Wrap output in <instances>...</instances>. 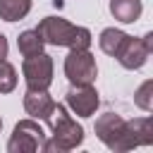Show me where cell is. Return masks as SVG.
<instances>
[{
    "mask_svg": "<svg viewBox=\"0 0 153 153\" xmlns=\"http://www.w3.org/2000/svg\"><path fill=\"white\" fill-rule=\"evenodd\" d=\"M22 74L29 91H48L53 84V57L45 53L26 57L22 65Z\"/></svg>",
    "mask_w": 153,
    "mask_h": 153,
    "instance_id": "5b68a950",
    "label": "cell"
},
{
    "mask_svg": "<svg viewBox=\"0 0 153 153\" xmlns=\"http://www.w3.org/2000/svg\"><path fill=\"white\" fill-rule=\"evenodd\" d=\"M65 74L72 84H93L98 76V67L93 55L86 50H69L65 57Z\"/></svg>",
    "mask_w": 153,
    "mask_h": 153,
    "instance_id": "8992f818",
    "label": "cell"
},
{
    "mask_svg": "<svg viewBox=\"0 0 153 153\" xmlns=\"http://www.w3.org/2000/svg\"><path fill=\"white\" fill-rule=\"evenodd\" d=\"M43 141H45V131L41 129V124L33 120H22L14 124V131L7 141V151L10 153H33L43 146Z\"/></svg>",
    "mask_w": 153,
    "mask_h": 153,
    "instance_id": "277c9868",
    "label": "cell"
},
{
    "mask_svg": "<svg viewBox=\"0 0 153 153\" xmlns=\"http://www.w3.org/2000/svg\"><path fill=\"white\" fill-rule=\"evenodd\" d=\"M55 100L48 96V91H26L24 96V110L36 117V120H48V115L53 112Z\"/></svg>",
    "mask_w": 153,
    "mask_h": 153,
    "instance_id": "9c48e42d",
    "label": "cell"
},
{
    "mask_svg": "<svg viewBox=\"0 0 153 153\" xmlns=\"http://www.w3.org/2000/svg\"><path fill=\"white\" fill-rule=\"evenodd\" d=\"M148 55H151V48L146 45V41L129 36L127 43L122 45V50L117 53V60H120V65H122L124 69H141V67L146 65Z\"/></svg>",
    "mask_w": 153,
    "mask_h": 153,
    "instance_id": "ba28073f",
    "label": "cell"
},
{
    "mask_svg": "<svg viewBox=\"0 0 153 153\" xmlns=\"http://www.w3.org/2000/svg\"><path fill=\"white\" fill-rule=\"evenodd\" d=\"M17 86V69L7 62L0 60V93H10Z\"/></svg>",
    "mask_w": 153,
    "mask_h": 153,
    "instance_id": "9a60e30c",
    "label": "cell"
},
{
    "mask_svg": "<svg viewBox=\"0 0 153 153\" xmlns=\"http://www.w3.org/2000/svg\"><path fill=\"white\" fill-rule=\"evenodd\" d=\"M127 38H129V33H124V31H120V29H105V31L100 33V38H98V45H100V50H103L105 55L117 57V53L122 50V45L127 43Z\"/></svg>",
    "mask_w": 153,
    "mask_h": 153,
    "instance_id": "8fae6325",
    "label": "cell"
},
{
    "mask_svg": "<svg viewBox=\"0 0 153 153\" xmlns=\"http://www.w3.org/2000/svg\"><path fill=\"white\" fill-rule=\"evenodd\" d=\"M36 31L41 33L43 43H50V45H65L69 50H86L91 45V31L86 26H74L60 17L41 19Z\"/></svg>",
    "mask_w": 153,
    "mask_h": 153,
    "instance_id": "7a4b0ae2",
    "label": "cell"
},
{
    "mask_svg": "<svg viewBox=\"0 0 153 153\" xmlns=\"http://www.w3.org/2000/svg\"><path fill=\"white\" fill-rule=\"evenodd\" d=\"M127 124H129L139 146H151L153 143V120L151 117H136V120H129Z\"/></svg>",
    "mask_w": 153,
    "mask_h": 153,
    "instance_id": "5bb4252c",
    "label": "cell"
},
{
    "mask_svg": "<svg viewBox=\"0 0 153 153\" xmlns=\"http://www.w3.org/2000/svg\"><path fill=\"white\" fill-rule=\"evenodd\" d=\"M67 100V108L79 115V117H91L98 108V91L91 86V84H72V88L67 91L65 96Z\"/></svg>",
    "mask_w": 153,
    "mask_h": 153,
    "instance_id": "52a82bcc",
    "label": "cell"
},
{
    "mask_svg": "<svg viewBox=\"0 0 153 153\" xmlns=\"http://www.w3.org/2000/svg\"><path fill=\"white\" fill-rule=\"evenodd\" d=\"M7 57V38L0 33V60H5Z\"/></svg>",
    "mask_w": 153,
    "mask_h": 153,
    "instance_id": "e0dca14e",
    "label": "cell"
},
{
    "mask_svg": "<svg viewBox=\"0 0 153 153\" xmlns=\"http://www.w3.org/2000/svg\"><path fill=\"white\" fill-rule=\"evenodd\" d=\"M31 10V0H0V19L17 22L24 19Z\"/></svg>",
    "mask_w": 153,
    "mask_h": 153,
    "instance_id": "4fadbf2b",
    "label": "cell"
},
{
    "mask_svg": "<svg viewBox=\"0 0 153 153\" xmlns=\"http://www.w3.org/2000/svg\"><path fill=\"white\" fill-rule=\"evenodd\" d=\"M45 122L53 129V139L43 141V146H41L43 153H65V151H72V148L81 146V141H84V127L76 124L67 115L65 105L55 103V108H53V112L48 115Z\"/></svg>",
    "mask_w": 153,
    "mask_h": 153,
    "instance_id": "6da1fadb",
    "label": "cell"
},
{
    "mask_svg": "<svg viewBox=\"0 0 153 153\" xmlns=\"http://www.w3.org/2000/svg\"><path fill=\"white\" fill-rule=\"evenodd\" d=\"M141 10H143L141 0H110V12H112V17H115L117 22H122V24L136 22V19L141 17Z\"/></svg>",
    "mask_w": 153,
    "mask_h": 153,
    "instance_id": "30bf717a",
    "label": "cell"
},
{
    "mask_svg": "<svg viewBox=\"0 0 153 153\" xmlns=\"http://www.w3.org/2000/svg\"><path fill=\"white\" fill-rule=\"evenodd\" d=\"M134 103H136L141 110H146V112L153 110V81H151V79L143 81V84L136 88V93H134Z\"/></svg>",
    "mask_w": 153,
    "mask_h": 153,
    "instance_id": "2e32d148",
    "label": "cell"
},
{
    "mask_svg": "<svg viewBox=\"0 0 153 153\" xmlns=\"http://www.w3.org/2000/svg\"><path fill=\"white\" fill-rule=\"evenodd\" d=\"M96 136L112 151H131L139 146L129 124L115 112H105L96 120Z\"/></svg>",
    "mask_w": 153,
    "mask_h": 153,
    "instance_id": "3957f363",
    "label": "cell"
},
{
    "mask_svg": "<svg viewBox=\"0 0 153 153\" xmlns=\"http://www.w3.org/2000/svg\"><path fill=\"white\" fill-rule=\"evenodd\" d=\"M0 129H2V120H0Z\"/></svg>",
    "mask_w": 153,
    "mask_h": 153,
    "instance_id": "ac0fdd59",
    "label": "cell"
},
{
    "mask_svg": "<svg viewBox=\"0 0 153 153\" xmlns=\"http://www.w3.org/2000/svg\"><path fill=\"white\" fill-rule=\"evenodd\" d=\"M43 45H45V43H43L41 33H38L36 29L22 31L19 38H17V48H19V53H22L24 57H33V55L43 53Z\"/></svg>",
    "mask_w": 153,
    "mask_h": 153,
    "instance_id": "7c38bea8",
    "label": "cell"
}]
</instances>
